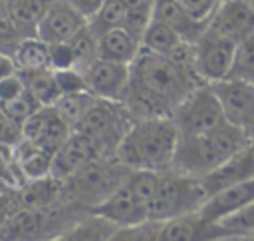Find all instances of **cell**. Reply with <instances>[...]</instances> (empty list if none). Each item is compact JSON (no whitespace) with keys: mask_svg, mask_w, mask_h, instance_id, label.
Returning <instances> with one entry per match:
<instances>
[{"mask_svg":"<svg viewBox=\"0 0 254 241\" xmlns=\"http://www.w3.org/2000/svg\"><path fill=\"white\" fill-rule=\"evenodd\" d=\"M129 86L121 104L135 121L171 118L198 86L206 84L196 74L177 66L171 58L141 48L129 66Z\"/></svg>","mask_w":254,"mask_h":241,"instance_id":"obj_1","label":"cell"},{"mask_svg":"<svg viewBox=\"0 0 254 241\" xmlns=\"http://www.w3.org/2000/svg\"><path fill=\"white\" fill-rule=\"evenodd\" d=\"M179 143V129L171 118L135 121L121 139L115 157L129 169H171Z\"/></svg>","mask_w":254,"mask_h":241,"instance_id":"obj_2","label":"cell"},{"mask_svg":"<svg viewBox=\"0 0 254 241\" xmlns=\"http://www.w3.org/2000/svg\"><path fill=\"white\" fill-rule=\"evenodd\" d=\"M248 141L250 137L230 121L206 133L179 135L171 169L200 179L230 159Z\"/></svg>","mask_w":254,"mask_h":241,"instance_id":"obj_3","label":"cell"},{"mask_svg":"<svg viewBox=\"0 0 254 241\" xmlns=\"http://www.w3.org/2000/svg\"><path fill=\"white\" fill-rule=\"evenodd\" d=\"M87 213L67 199L44 207H24L4 217L0 241H52Z\"/></svg>","mask_w":254,"mask_h":241,"instance_id":"obj_4","label":"cell"},{"mask_svg":"<svg viewBox=\"0 0 254 241\" xmlns=\"http://www.w3.org/2000/svg\"><path fill=\"white\" fill-rule=\"evenodd\" d=\"M129 173L131 169L117 157H97L64 181L65 195L71 203L91 211L121 187Z\"/></svg>","mask_w":254,"mask_h":241,"instance_id":"obj_5","label":"cell"},{"mask_svg":"<svg viewBox=\"0 0 254 241\" xmlns=\"http://www.w3.org/2000/svg\"><path fill=\"white\" fill-rule=\"evenodd\" d=\"M206 197L208 195L198 177H190L175 169H165L161 171L157 193L147 207V219L169 221L173 217L198 211Z\"/></svg>","mask_w":254,"mask_h":241,"instance_id":"obj_6","label":"cell"},{"mask_svg":"<svg viewBox=\"0 0 254 241\" xmlns=\"http://www.w3.org/2000/svg\"><path fill=\"white\" fill-rule=\"evenodd\" d=\"M133 123L135 120L121 102L97 98L81 121L73 127V131L89 135L95 141L101 157H115L121 139Z\"/></svg>","mask_w":254,"mask_h":241,"instance_id":"obj_7","label":"cell"},{"mask_svg":"<svg viewBox=\"0 0 254 241\" xmlns=\"http://www.w3.org/2000/svg\"><path fill=\"white\" fill-rule=\"evenodd\" d=\"M171 120L175 121L179 135L206 133L228 123L212 84H202L192 94H189L185 102L175 110Z\"/></svg>","mask_w":254,"mask_h":241,"instance_id":"obj_8","label":"cell"},{"mask_svg":"<svg viewBox=\"0 0 254 241\" xmlns=\"http://www.w3.org/2000/svg\"><path fill=\"white\" fill-rule=\"evenodd\" d=\"M242 235L224 221H210L200 211L163 221L159 241H236Z\"/></svg>","mask_w":254,"mask_h":241,"instance_id":"obj_9","label":"cell"},{"mask_svg":"<svg viewBox=\"0 0 254 241\" xmlns=\"http://www.w3.org/2000/svg\"><path fill=\"white\" fill-rule=\"evenodd\" d=\"M238 44L232 40L208 30L194 42V54H196V72L206 84H216L228 78L234 54Z\"/></svg>","mask_w":254,"mask_h":241,"instance_id":"obj_10","label":"cell"},{"mask_svg":"<svg viewBox=\"0 0 254 241\" xmlns=\"http://www.w3.org/2000/svg\"><path fill=\"white\" fill-rule=\"evenodd\" d=\"M226 120L254 139V84L240 80H222L212 84Z\"/></svg>","mask_w":254,"mask_h":241,"instance_id":"obj_11","label":"cell"},{"mask_svg":"<svg viewBox=\"0 0 254 241\" xmlns=\"http://www.w3.org/2000/svg\"><path fill=\"white\" fill-rule=\"evenodd\" d=\"M208 30L242 44L254 38V8L246 0H222L208 22Z\"/></svg>","mask_w":254,"mask_h":241,"instance_id":"obj_12","label":"cell"},{"mask_svg":"<svg viewBox=\"0 0 254 241\" xmlns=\"http://www.w3.org/2000/svg\"><path fill=\"white\" fill-rule=\"evenodd\" d=\"M129 64H119L111 60L97 58L85 72L87 88L93 96L101 100L121 102L125 96V90L129 86Z\"/></svg>","mask_w":254,"mask_h":241,"instance_id":"obj_13","label":"cell"},{"mask_svg":"<svg viewBox=\"0 0 254 241\" xmlns=\"http://www.w3.org/2000/svg\"><path fill=\"white\" fill-rule=\"evenodd\" d=\"M97 157H101V153H99L95 141L89 135L71 129V133L65 139V143L54 155L50 175L60 179V181H65L77 169H81L83 165H87L89 161H93Z\"/></svg>","mask_w":254,"mask_h":241,"instance_id":"obj_14","label":"cell"},{"mask_svg":"<svg viewBox=\"0 0 254 241\" xmlns=\"http://www.w3.org/2000/svg\"><path fill=\"white\" fill-rule=\"evenodd\" d=\"M85 26L87 18L81 12H77L67 0H56L40 20L36 36L48 44L67 42Z\"/></svg>","mask_w":254,"mask_h":241,"instance_id":"obj_15","label":"cell"},{"mask_svg":"<svg viewBox=\"0 0 254 241\" xmlns=\"http://www.w3.org/2000/svg\"><path fill=\"white\" fill-rule=\"evenodd\" d=\"M22 133L26 139H34L44 147L58 151L71 133V127L60 118L54 106H42L24 123Z\"/></svg>","mask_w":254,"mask_h":241,"instance_id":"obj_16","label":"cell"},{"mask_svg":"<svg viewBox=\"0 0 254 241\" xmlns=\"http://www.w3.org/2000/svg\"><path fill=\"white\" fill-rule=\"evenodd\" d=\"M248 179H254V139H250L242 149H238L230 159H226L214 171L200 177L206 195H212L228 185Z\"/></svg>","mask_w":254,"mask_h":241,"instance_id":"obj_17","label":"cell"},{"mask_svg":"<svg viewBox=\"0 0 254 241\" xmlns=\"http://www.w3.org/2000/svg\"><path fill=\"white\" fill-rule=\"evenodd\" d=\"M252 203H254V179H248L208 195L198 211L210 221H224Z\"/></svg>","mask_w":254,"mask_h":241,"instance_id":"obj_18","label":"cell"},{"mask_svg":"<svg viewBox=\"0 0 254 241\" xmlns=\"http://www.w3.org/2000/svg\"><path fill=\"white\" fill-rule=\"evenodd\" d=\"M91 213L107 219L117 227H127V225H137L147 221V209L137 201L127 181L121 187H117L103 203L93 207Z\"/></svg>","mask_w":254,"mask_h":241,"instance_id":"obj_19","label":"cell"},{"mask_svg":"<svg viewBox=\"0 0 254 241\" xmlns=\"http://www.w3.org/2000/svg\"><path fill=\"white\" fill-rule=\"evenodd\" d=\"M151 18L171 26L185 42L194 44L206 30L208 24L194 20L190 14H187L177 0H155Z\"/></svg>","mask_w":254,"mask_h":241,"instance_id":"obj_20","label":"cell"},{"mask_svg":"<svg viewBox=\"0 0 254 241\" xmlns=\"http://www.w3.org/2000/svg\"><path fill=\"white\" fill-rule=\"evenodd\" d=\"M12 151H14V159L18 163L22 175L28 181L42 179V177L50 175L56 151L44 147L42 143H38L34 139H26V137H22V141L16 143L12 147Z\"/></svg>","mask_w":254,"mask_h":241,"instance_id":"obj_21","label":"cell"},{"mask_svg":"<svg viewBox=\"0 0 254 241\" xmlns=\"http://www.w3.org/2000/svg\"><path fill=\"white\" fill-rule=\"evenodd\" d=\"M139 50H141V42L125 28H113L97 38V54L101 60H111L131 66Z\"/></svg>","mask_w":254,"mask_h":241,"instance_id":"obj_22","label":"cell"},{"mask_svg":"<svg viewBox=\"0 0 254 241\" xmlns=\"http://www.w3.org/2000/svg\"><path fill=\"white\" fill-rule=\"evenodd\" d=\"M54 2L56 0H10L4 12L20 30V34L24 38H30L36 36L40 20L46 16Z\"/></svg>","mask_w":254,"mask_h":241,"instance_id":"obj_23","label":"cell"},{"mask_svg":"<svg viewBox=\"0 0 254 241\" xmlns=\"http://www.w3.org/2000/svg\"><path fill=\"white\" fill-rule=\"evenodd\" d=\"M115 229L117 225L89 211L87 215L77 219L71 227H67L64 233H60L52 241H107Z\"/></svg>","mask_w":254,"mask_h":241,"instance_id":"obj_24","label":"cell"},{"mask_svg":"<svg viewBox=\"0 0 254 241\" xmlns=\"http://www.w3.org/2000/svg\"><path fill=\"white\" fill-rule=\"evenodd\" d=\"M14 64L18 72H34L52 68L50 64V44L40 40L38 36L24 38L14 52Z\"/></svg>","mask_w":254,"mask_h":241,"instance_id":"obj_25","label":"cell"},{"mask_svg":"<svg viewBox=\"0 0 254 241\" xmlns=\"http://www.w3.org/2000/svg\"><path fill=\"white\" fill-rule=\"evenodd\" d=\"M26 90L32 94V98L40 106H54L60 100V88L56 82V74L52 68L46 70H34V72H20Z\"/></svg>","mask_w":254,"mask_h":241,"instance_id":"obj_26","label":"cell"},{"mask_svg":"<svg viewBox=\"0 0 254 241\" xmlns=\"http://www.w3.org/2000/svg\"><path fill=\"white\" fill-rule=\"evenodd\" d=\"M185 40L167 24L151 18V22L147 24L143 36H141V48L145 50H151V52H157V54H171L179 44H183Z\"/></svg>","mask_w":254,"mask_h":241,"instance_id":"obj_27","label":"cell"},{"mask_svg":"<svg viewBox=\"0 0 254 241\" xmlns=\"http://www.w3.org/2000/svg\"><path fill=\"white\" fill-rule=\"evenodd\" d=\"M125 20H127V6L121 0H105L103 6L87 20V26L99 38L101 34L113 28H123Z\"/></svg>","mask_w":254,"mask_h":241,"instance_id":"obj_28","label":"cell"},{"mask_svg":"<svg viewBox=\"0 0 254 241\" xmlns=\"http://www.w3.org/2000/svg\"><path fill=\"white\" fill-rule=\"evenodd\" d=\"M95 100H97V96H93L91 92L65 94V96H60V100L54 104V108L60 114V118L73 129L81 121V118L87 114V110L93 106Z\"/></svg>","mask_w":254,"mask_h":241,"instance_id":"obj_29","label":"cell"},{"mask_svg":"<svg viewBox=\"0 0 254 241\" xmlns=\"http://www.w3.org/2000/svg\"><path fill=\"white\" fill-rule=\"evenodd\" d=\"M71 50H73V68L79 72H87V68L99 58L97 54V36L89 30V26L81 28L71 40Z\"/></svg>","mask_w":254,"mask_h":241,"instance_id":"obj_30","label":"cell"},{"mask_svg":"<svg viewBox=\"0 0 254 241\" xmlns=\"http://www.w3.org/2000/svg\"><path fill=\"white\" fill-rule=\"evenodd\" d=\"M159 179H161V171H153V169H131L127 177V185L131 187L133 195L145 209L149 207L151 199L157 193Z\"/></svg>","mask_w":254,"mask_h":241,"instance_id":"obj_31","label":"cell"},{"mask_svg":"<svg viewBox=\"0 0 254 241\" xmlns=\"http://www.w3.org/2000/svg\"><path fill=\"white\" fill-rule=\"evenodd\" d=\"M163 221H153L147 219L137 225H127V227H117L107 241H159Z\"/></svg>","mask_w":254,"mask_h":241,"instance_id":"obj_32","label":"cell"},{"mask_svg":"<svg viewBox=\"0 0 254 241\" xmlns=\"http://www.w3.org/2000/svg\"><path fill=\"white\" fill-rule=\"evenodd\" d=\"M228 78L254 84V38L238 44Z\"/></svg>","mask_w":254,"mask_h":241,"instance_id":"obj_33","label":"cell"},{"mask_svg":"<svg viewBox=\"0 0 254 241\" xmlns=\"http://www.w3.org/2000/svg\"><path fill=\"white\" fill-rule=\"evenodd\" d=\"M42 106L32 98V94L26 90L22 96H18V98H14V100H8V102H0V112L4 114V116H8L10 120H14V121H18L20 125L36 112V110H40Z\"/></svg>","mask_w":254,"mask_h":241,"instance_id":"obj_34","label":"cell"},{"mask_svg":"<svg viewBox=\"0 0 254 241\" xmlns=\"http://www.w3.org/2000/svg\"><path fill=\"white\" fill-rule=\"evenodd\" d=\"M56 74V82L60 88V94H77V92H89L87 88V78L83 72L75 70V68H67V70H54Z\"/></svg>","mask_w":254,"mask_h":241,"instance_id":"obj_35","label":"cell"},{"mask_svg":"<svg viewBox=\"0 0 254 241\" xmlns=\"http://www.w3.org/2000/svg\"><path fill=\"white\" fill-rule=\"evenodd\" d=\"M22 40H24V36L20 34V30L14 26V22L8 18V14L4 10H0V52L14 56L16 48L20 46Z\"/></svg>","mask_w":254,"mask_h":241,"instance_id":"obj_36","label":"cell"},{"mask_svg":"<svg viewBox=\"0 0 254 241\" xmlns=\"http://www.w3.org/2000/svg\"><path fill=\"white\" fill-rule=\"evenodd\" d=\"M181 4V8L190 14L194 20L208 24L212 14L218 10V6L222 4V0H177Z\"/></svg>","mask_w":254,"mask_h":241,"instance_id":"obj_37","label":"cell"},{"mask_svg":"<svg viewBox=\"0 0 254 241\" xmlns=\"http://www.w3.org/2000/svg\"><path fill=\"white\" fill-rule=\"evenodd\" d=\"M50 64H52V70L73 68V50H71L69 40L50 44Z\"/></svg>","mask_w":254,"mask_h":241,"instance_id":"obj_38","label":"cell"},{"mask_svg":"<svg viewBox=\"0 0 254 241\" xmlns=\"http://www.w3.org/2000/svg\"><path fill=\"white\" fill-rule=\"evenodd\" d=\"M24 137L22 133V125L14 120H10L8 116H4L0 112V145H8L14 147L16 143H20Z\"/></svg>","mask_w":254,"mask_h":241,"instance_id":"obj_39","label":"cell"},{"mask_svg":"<svg viewBox=\"0 0 254 241\" xmlns=\"http://www.w3.org/2000/svg\"><path fill=\"white\" fill-rule=\"evenodd\" d=\"M24 92H26V84H24L20 72H16V74L0 80V102L14 100V98L22 96Z\"/></svg>","mask_w":254,"mask_h":241,"instance_id":"obj_40","label":"cell"},{"mask_svg":"<svg viewBox=\"0 0 254 241\" xmlns=\"http://www.w3.org/2000/svg\"><path fill=\"white\" fill-rule=\"evenodd\" d=\"M67 2H69L77 12H81V14L89 20V18L103 6L105 0H67Z\"/></svg>","mask_w":254,"mask_h":241,"instance_id":"obj_41","label":"cell"},{"mask_svg":"<svg viewBox=\"0 0 254 241\" xmlns=\"http://www.w3.org/2000/svg\"><path fill=\"white\" fill-rule=\"evenodd\" d=\"M16 72H18V68H16V64H14V58L0 52V80L12 76V74H16Z\"/></svg>","mask_w":254,"mask_h":241,"instance_id":"obj_42","label":"cell"},{"mask_svg":"<svg viewBox=\"0 0 254 241\" xmlns=\"http://www.w3.org/2000/svg\"><path fill=\"white\" fill-rule=\"evenodd\" d=\"M236 241H254V233H250V235H246V237H240V239H236Z\"/></svg>","mask_w":254,"mask_h":241,"instance_id":"obj_43","label":"cell"},{"mask_svg":"<svg viewBox=\"0 0 254 241\" xmlns=\"http://www.w3.org/2000/svg\"><path fill=\"white\" fill-rule=\"evenodd\" d=\"M8 4H10V0H0V10H6Z\"/></svg>","mask_w":254,"mask_h":241,"instance_id":"obj_44","label":"cell"},{"mask_svg":"<svg viewBox=\"0 0 254 241\" xmlns=\"http://www.w3.org/2000/svg\"><path fill=\"white\" fill-rule=\"evenodd\" d=\"M246 2H248V4H250V6L254 8V0H246Z\"/></svg>","mask_w":254,"mask_h":241,"instance_id":"obj_45","label":"cell"}]
</instances>
